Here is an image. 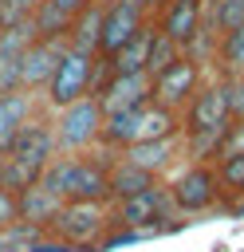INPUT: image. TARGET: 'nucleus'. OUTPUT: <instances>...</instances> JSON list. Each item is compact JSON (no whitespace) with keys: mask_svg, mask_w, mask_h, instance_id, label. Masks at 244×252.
Returning <instances> with one entry per match:
<instances>
[{"mask_svg":"<svg viewBox=\"0 0 244 252\" xmlns=\"http://www.w3.org/2000/svg\"><path fill=\"white\" fill-rule=\"evenodd\" d=\"M110 158L114 150H91V154H59L43 169V185L59 201H102L110 205Z\"/></svg>","mask_w":244,"mask_h":252,"instance_id":"nucleus-1","label":"nucleus"},{"mask_svg":"<svg viewBox=\"0 0 244 252\" xmlns=\"http://www.w3.org/2000/svg\"><path fill=\"white\" fill-rule=\"evenodd\" d=\"M169 201L181 217H205V213H224V189L216 177L213 161H181L165 177Z\"/></svg>","mask_w":244,"mask_h":252,"instance_id":"nucleus-2","label":"nucleus"},{"mask_svg":"<svg viewBox=\"0 0 244 252\" xmlns=\"http://www.w3.org/2000/svg\"><path fill=\"white\" fill-rule=\"evenodd\" d=\"M114 224L110 205L102 201H63L59 213L47 224V236L67 244L71 252H98V240L106 236V228Z\"/></svg>","mask_w":244,"mask_h":252,"instance_id":"nucleus-3","label":"nucleus"},{"mask_svg":"<svg viewBox=\"0 0 244 252\" xmlns=\"http://www.w3.org/2000/svg\"><path fill=\"white\" fill-rule=\"evenodd\" d=\"M98 75H102V55L79 51V47L67 43V51H63V59H59V67H55V75H51V83H47V91L39 98H43L47 110H63V106L94 94Z\"/></svg>","mask_w":244,"mask_h":252,"instance_id":"nucleus-4","label":"nucleus"},{"mask_svg":"<svg viewBox=\"0 0 244 252\" xmlns=\"http://www.w3.org/2000/svg\"><path fill=\"white\" fill-rule=\"evenodd\" d=\"M110 213H114L118 224H126V228H134V232H142V236H161V232H173V228L185 224V217H181V213L173 209V201H169L165 181H157L153 189H142V193H134V197L114 201Z\"/></svg>","mask_w":244,"mask_h":252,"instance_id":"nucleus-5","label":"nucleus"},{"mask_svg":"<svg viewBox=\"0 0 244 252\" xmlns=\"http://www.w3.org/2000/svg\"><path fill=\"white\" fill-rule=\"evenodd\" d=\"M102 106L94 94L63 106V110H51V126H55V146L59 154H91L98 150V134H102Z\"/></svg>","mask_w":244,"mask_h":252,"instance_id":"nucleus-6","label":"nucleus"},{"mask_svg":"<svg viewBox=\"0 0 244 252\" xmlns=\"http://www.w3.org/2000/svg\"><path fill=\"white\" fill-rule=\"evenodd\" d=\"M205 75H209V67H205L201 59H193V55H177L165 71H157V75L150 79V98L181 114V110L189 106V98L197 94V87L205 83Z\"/></svg>","mask_w":244,"mask_h":252,"instance_id":"nucleus-7","label":"nucleus"},{"mask_svg":"<svg viewBox=\"0 0 244 252\" xmlns=\"http://www.w3.org/2000/svg\"><path fill=\"white\" fill-rule=\"evenodd\" d=\"M153 20V12L142 0H102V32H98V55H114L126 39H134L146 24Z\"/></svg>","mask_w":244,"mask_h":252,"instance_id":"nucleus-8","label":"nucleus"},{"mask_svg":"<svg viewBox=\"0 0 244 252\" xmlns=\"http://www.w3.org/2000/svg\"><path fill=\"white\" fill-rule=\"evenodd\" d=\"M8 158L28 161V165H39V169H47V165L59 158L55 126H51V110H47V106H39V110L24 122V130H20V134L12 138V146H8Z\"/></svg>","mask_w":244,"mask_h":252,"instance_id":"nucleus-9","label":"nucleus"},{"mask_svg":"<svg viewBox=\"0 0 244 252\" xmlns=\"http://www.w3.org/2000/svg\"><path fill=\"white\" fill-rule=\"evenodd\" d=\"M153 24L161 35H169L181 51L193 47V39L201 35V24H205V0H165L157 12H153Z\"/></svg>","mask_w":244,"mask_h":252,"instance_id":"nucleus-10","label":"nucleus"},{"mask_svg":"<svg viewBox=\"0 0 244 252\" xmlns=\"http://www.w3.org/2000/svg\"><path fill=\"white\" fill-rule=\"evenodd\" d=\"M63 51H67V39H43V35H35L28 43V51H24L20 87L31 91V94H43L47 83H51V75H55V67H59V59H63Z\"/></svg>","mask_w":244,"mask_h":252,"instance_id":"nucleus-11","label":"nucleus"},{"mask_svg":"<svg viewBox=\"0 0 244 252\" xmlns=\"http://www.w3.org/2000/svg\"><path fill=\"white\" fill-rule=\"evenodd\" d=\"M94 98L102 114H122L142 102H150V75H98Z\"/></svg>","mask_w":244,"mask_h":252,"instance_id":"nucleus-12","label":"nucleus"},{"mask_svg":"<svg viewBox=\"0 0 244 252\" xmlns=\"http://www.w3.org/2000/svg\"><path fill=\"white\" fill-rule=\"evenodd\" d=\"M122 158H130L134 165H142L146 173H153L157 181H165V177L185 161V142H181V134L157 138V142H138V146L122 150Z\"/></svg>","mask_w":244,"mask_h":252,"instance_id":"nucleus-13","label":"nucleus"},{"mask_svg":"<svg viewBox=\"0 0 244 252\" xmlns=\"http://www.w3.org/2000/svg\"><path fill=\"white\" fill-rule=\"evenodd\" d=\"M31 39H35L31 20L12 24V28L0 32V94L24 91V87H20V71H24V51H28Z\"/></svg>","mask_w":244,"mask_h":252,"instance_id":"nucleus-14","label":"nucleus"},{"mask_svg":"<svg viewBox=\"0 0 244 252\" xmlns=\"http://www.w3.org/2000/svg\"><path fill=\"white\" fill-rule=\"evenodd\" d=\"M39 106H43V98H39V94H31V91H12V94H0V158L8 154L12 138L24 130V122H28Z\"/></svg>","mask_w":244,"mask_h":252,"instance_id":"nucleus-15","label":"nucleus"},{"mask_svg":"<svg viewBox=\"0 0 244 252\" xmlns=\"http://www.w3.org/2000/svg\"><path fill=\"white\" fill-rule=\"evenodd\" d=\"M150 39H153V20H150L134 39H126L114 55H106V59H102V75H146Z\"/></svg>","mask_w":244,"mask_h":252,"instance_id":"nucleus-16","label":"nucleus"},{"mask_svg":"<svg viewBox=\"0 0 244 252\" xmlns=\"http://www.w3.org/2000/svg\"><path fill=\"white\" fill-rule=\"evenodd\" d=\"M110 205L114 201H122V197H134V193H142V189H153L157 185V177L153 173H146L142 165H134L130 158H122V154H114L110 158Z\"/></svg>","mask_w":244,"mask_h":252,"instance_id":"nucleus-17","label":"nucleus"},{"mask_svg":"<svg viewBox=\"0 0 244 252\" xmlns=\"http://www.w3.org/2000/svg\"><path fill=\"white\" fill-rule=\"evenodd\" d=\"M59 197L39 181V185H31V189H24V193H16V209H20V220L24 224H35V228H43L47 232V224H51V217L59 213Z\"/></svg>","mask_w":244,"mask_h":252,"instance_id":"nucleus-18","label":"nucleus"},{"mask_svg":"<svg viewBox=\"0 0 244 252\" xmlns=\"http://www.w3.org/2000/svg\"><path fill=\"white\" fill-rule=\"evenodd\" d=\"M240 24H244V0H205V24H201V32H209L216 43H220V35L236 32Z\"/></svg>","mask_w":244,"mask_h":252,"instance_id":"nucleus-19","label":"nucleus"},{"mask_svg":"<svg viewBox=\"0 0 244 252\" xmlns=\"http://www.w3.org/2000/svg\"><path fill=\"white\" fill-rule=\"evenodd\" d=\"M98 32H102V0H94L91 8H83L67 32V43L79 51H94L98 55Z\"/></svg>","mask_w":244,"mask_h":252,"instance_id":"nucleus-20","label":"nucleus"},{"mask_svg":"<svg viewBox=\"0 0 244 252\" xmlns=\"http://www.w3.org/2000/svg\"><path fill=\"white\" fill-rule=\"evenodd\" d=\"M213 71L216 75H244V24L228 35H220L216 55H213Z\"/></svg>","mask_w":244,"mask_h":252,"instance_id":"nucleus-21","label":"nucleus"},{"mask_svg":"<svg viewBox=\"0 0 244 252\" xmlns=\"http://www.w3.org/2000/svg\"><path fill=\"white\" fill-rule=\"evenodd\" d=\"M43 181V169L39 165H28V161H16V158H0V189H8V193H24V189H31V185H39Z\"/></svg>","mask_w":244,"mask_h":252,"instance_id":"nucleus-22","label":"nucleus"},{"mask_svg":"<svg viewBox=\"0 0 244 252\" xmlns=\"http://www.w3.org/2000/svg\"><path fill=\"white\" fill-rule=\"evenodd\" d=\"M177 55H185V51H181V47H177V43H173L169 35H161V32H157V24H153V39H150V59H146V75L153 79V75H157V71H165V67H169V63L177 59Z\"/></svg>","mask_w":244,"mask_h":252,"instance_id":"nucleus-23","label":"nucleus"},{"mask_svg":"<svg viewBox=\"0 0 244 252\" xmlns=\"http://www.w3.org/2000/svg\"><path fill=\"white\" fill-rule=\"evenodd\" d=\"M220 158H244V118H232V122L224 126L213 161H220Z\"/></svg>","mask_w":244,"mask_h":252,"instance_id":"nucleus-24","label":"nucleus"},{"mask_svg":"<svg viewBox=\"0 0 244 252\" xmlns=\"http://www.w3.org/2000/svg\"><path fill=\"white\" fill-rule=\"evenodd\" d=\"M224 87H228V110H232V118H244V75H224Z\"/></svg>","mask_w":244,"mask_h":252,"instance_id":"nucleus-25","label":"nucleus"},{"mask_svg":"<svg viewBox=\"0 0 244 252\" xmlns=\"http://www.w3.org/2000/svg\"><path fill=\"white\" fill-rule=\"evenodd\" d=\"M16 220H20V209H16V193L0 189V232H8Z\"/></svg>","mask_w":244,"mask_h":252,"instance_id":"nucleus-26","label":"nucleus"},{"mask_svg":"<svg viewBox=\"0 0 244 252\" xmlns=\"http://www.w3.org/2000/svg\"><path fill=\"white\" fill-rule=\"evenodd\" d=\"M43 4H51V8H55V12H59V16H67V20H71V24H75V16H79V12H83V8H91V4H94V0H43Z\"/></svg>","mask_w":244,"mask_h":252,"instance_id":"nucleus-27","label":"nucleus"},{"mask_svg":"<svg viewBox=\"0 0 244 252\" xmlns=\"http://www.w3.org/2000/svg\"><path fill=\"white\" fill-rule=\"evenodd\" d=\"M142 4H146V8H150V12H157V8H161V4H165V0H142Z\"/></svg>","mask_w":244,"mask_h":252,"instance_id":"nucleus-28","label":"nucleus"},{"mask_svg":"<svg viewBox=\"0 0 244 252\" xmlns=\"http://www.w3.org/2000/svg\"><path fill=\"white\" fill-rule=\"evenodd\" d=\"M0 32H4V28H0Z\"/></svg>","mask_w":244,"mask_h":252,"instance_id":"nucleus-29","label":"nucleus"}]
</instances>
